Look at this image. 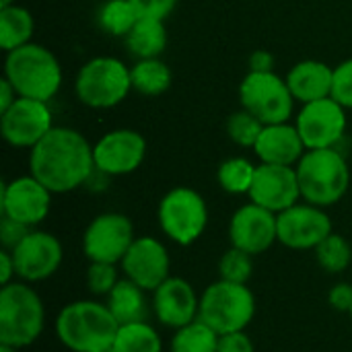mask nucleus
Masks as SVG:
<instances>
[{
    "instance_id": "10",
    "label": "nucleus",
    "mask_w": 352,
    "mask_h": 352,
    "mask_svg": "<svg viewBox=\"0 0 352 352\" xmlns=\"http://www.w3.org/2000/svg\"><path fill=\"white\" fill-rule=\"evenodd\" d=\"M134 225L122 212L95 217L82 233V252L89 262L120 264L134 243Z\"/></svg>"
},
{
    "instance_id": "33",
    "label": "nucleus",
    "mask_w": 352,
    "mask_h": 352,
    "mask_svg": "<svg viewBox=\"0 0 352 352\" xmlns=\"http://www.w3.org/2000/svg\"><path fill=\"white\" fill-rule=\"evenodd\" d=\"M254 256H250L243 250H237L231 245V250H227L221 260H219V274L221 280H229V283H237V285H248V280L254 274Z\"/></svg>"
},
{
    "instance_id": "40",
    "label": "nucleus",
    "mask_w": 352,
    "mask_h": 352,
    "mask_svg": "<svg viewBox=\"0 0 352 352\" xmlns=\"http://www.w3.org/2000/svg\"><path fill=\"white\" fill-rule=\"evenodd\" d=\"M248 62H250V72H272L274 70V56L268 50H256Z\"/></svg>"
},
{
    "instance_id": "21",
    "label": "nucleus",
    "mask_w": 352,
    "mask_h": 352,
    "mask_svg": "<svg viewBox=\"0 0 352 352\" xmlns=\"http://www.w3.org/2000/svg\"><path fill=\"white\" fill-rule=\"evenodd\" d=\"M307 146L297 130V126L285 124H268L264 126L254 153L262 163L268 165H291L295 167L305 155Z\"/></svg>"
},
{
    "instance_id": "14",
    "label": "nucleus",
    "mask_w": 352,
    "mask_h": 352,
    "mask_svg": "<svg viewBox=\"0 0 352 352\" xmlns=\"http://www.w3.org/2000/svg\"><path fill=\"white\" fill-rule=\"evenodd\" d=\"M144 157L146 138L130 128L111 130L93 146L95 169L103 175H128L142 165Z\"/></svg>"
},
{
    "instance_id": "27",
    "label": "nucleus",
    "mask_w": 352,
    "mask_h": 352,
    "mask_svg": "<svg viewBox=\"0 0 352 352\" xmlns=\"http://www.w3.org/2000/svg\"><path fill=\"white\" fill-rule=\"evenodd\" d=\"M113 352H163V340L148 322L124 324L118 328Z\"/></svg>"
},
{
    "instance_id": "37",
    "label": "nucleus",
    "mask_w": 352,
    "mask_h": 352,
    "mask_svg": "<svg viewBox=\"0 0 352 352\" xmlns=\"http://www.w3.org/2000/svg\"><path fill=\"white\" fill-rule=\"evenodd\" d=\"M29 231H31V227H27L23 223H16V221H12L8 217H2V221H0V243H2V250L12 252L27 237Z\"/></svg>"
},
{
    "instance_id": "25",
    "label": "nucleus",
    "mask_w": 352,
    "mask_h": 352,
    "mask_svg": "<svg viewBox=\"0 0 352 352\" xmlns=\"http://www.w3.org/2000/svg\"><path fill=\"white\" fill-rule=\"evenodd\" d=\"M35 31V19L25 8L14 4L0 8V47L4 52H12L21 45L31 43Z\"/></svg>"
},
{
    "instance_id": "36",
    "label": "nucleus",
    "mask_w": 352,
    "mask_h": 352,
    "mask_svg": "<svg viewBox=\"0 0 352 352\" xmlns=\"http://www.w3.org/2000/svg\"><path fill=\"white\" fill-rule=\"evenodd\" d=\"M140 19L165 21L177 6V0H130Z\"/></svg>"
},
{
    "instance_id": "20",
    "label": "nucleus",
    "mask_w": 352,
    "mask_h": 352,
    "mask_svg": "<svg viewBox=\"0 0 352 352\" xmlns=\"http://www.w3.org/2000/svg\"><path fill=\"white\" fill-rule=\"evenodd\" d=\"M200 299L194 287L179 276H169L153 291V311L165 328L179 330L198 320Z\"/></svg>"
},
{
    "instance_id": "12",
    "label": "nucleus",
    "mask_w": 352,
    "mask_h": 352,
    "mask_svg": "<svg viewBox=\"0 0 352 352\" xmlns=\"http://www.w3.org/2000/svg\"><path fill=\"white\" fill-rule=\"evenodd\" d=\"M297 130L309 148H336L346 132V107L336 99L303 103L297 113Z\"/></svg>"
},
{
    "instance_id": "31",
    "label": "nucleus",
    "mask_w": 352,
    "mask_h": 352,
    "mask_svg": "<svg viewBox=\"0 0 352 352\" xmlns=\"http://www.w3.org/2000/svg\"><path fill=\"white\" fill-rule=\"evenodd\" d=\"M314 252H316V260H318L320 268L330 274L344 272L352 262L351 243L338 233H330Z\"/></svg>"
},
{
    "instance_id": "2",
    "label": "nucleus",
    "mask_w": 352,
    "mask_h": 352,
    "mask_svg": "<svg viewBox=\"0 0 352 352\" xmlns=\"http://www.w3.org/2000/svg\"><path fill=\"white\" fill-rule=\"evenodd\" d=\"M120 324L107 303L72 301L56 318V336L72 352H101L111 349Z\"/></svg>"
},
{
    "instance_id": "4",
    "label": "nucleus",
    "mask_w": 352,
    "mask_h": 352,
    "mask_svg": "<svg viewBox=\"0 0 352 352\" xmlns=\"http://www.w3.org/2000/svg\"><path fill=\"white\" fill-rule=\"evenodd\" d=\"M295 167L301 198L314 206H334L349 192L351 169L338 148H309Z\"/></svg>"
},
{
    "instance_id": "32",
    "label": "nucleus",
    "mask_w": 352,
    "mask_h": 352,
    "mask_svg": "<svg viewBox=\"0 0 352 352\" xmlns=\"http://www.w3.org/2000/svg\"><path fill=\"white\" fill-rule=\"evenodd\" d=\"M262 130H264V124L254 113H250L243 107L239 111H235L229 118V122H227V134H229V138L235 144L245 146V148H254L256 146Z\"/></svg>"
},
{
    "instance_id": "44",
    "label": "nucleus",
    "mask_w": 352,
    "mask_h": 352,
    "mask_svg": "<svg viewBox=\"0 0 352 352\" xmlns=\"http://www.w3.org/2000/svg\"><path fill=\"white\" fill-rule=\"evenodd\" d=\"M8 4H14V0H0V8L2 6H8Z\"/></svg>"
},
{
    "instance_id": "22",
    "label": "nucleus",
    "mask_w": 352,
    "mask_h": 352,
    "mask_svg": "<svg viewBox=\"0 0 352 352\" xmlns=\"http://www.w3.org/2000/svg\"><path fill=\"white\" fill-rule=\"evenodd\" d=\"M285 78L289 82V89L295 101H299L301 105L332 97L334 68H330L326 62H320V60L297 62Z\"/></svg>"
},
{
    "instance_id": "18",
    "label": "nucleus",
    "mask_w": 352,
    "mask_h": 352,
    "mask_svg": "<svg viewBox=\"0 0 352 352\" xmlns=\"http://www.w3.org/2000/svg\"><path fill=\"white\" fill-rule=\"evenodd\" d=\"M120 264L126 278L146 293L157 291L171 276L169 252L165 243L155 237H136Z\"/></svg>"
},
{
    "instance_id": "24",
    "label": "nucleus",
    "mask_w": 352,
    "mask_h": 352,
    "mask_svg": "<svg viewBox=\"0 0 352 352\" xmlns=\"http://www.w3.org/2000/svg\"><path fill=\"white\" fill-rule=\"evenodd\" d=\"M128 52L136 60L161 58L167 47V29L165 21L159 19H138L132 31L124 37Z\"/></svg>"
},
{
    "instance_id": "26",
    "label": "nucleus",
    "mask_w": 352,
    "mask_h": 352,
    "mask_svg": "<svg viewBox=\"0 0 352 352\" xmlns=\"http://www.w3.org/2000/svg\"><path fill=\"white\" fill-rule=\"evenodd\" d=\"M130 74H132V89L144 97H159L173 82L171 68L161 58L136 60V64L130 68Z\"/></svg>"
},
{
    "instance_id": "3",
    "label": "nucleus",
    "mask_w": 352,
    "mask_h": 352,
    "mask_svg": "<svg viewBox=\"0 0 352 352\" xmlns=\"http://www.w3.org/2000/svg\"><path fill=\"white\" fill-rule=\"evenodd\" d=\"M4 78L10 80L19 97L50 103L62 87V66L47 47L31 41L6 52Z\"/></svg>"
},
{
    "instance_id": "7",
    "label": "nucleus",
    "mask_w": 352,
    "mask_h": 352,
    "mask_svg": "<svg viewBox=\"0 0 352 352\" xmlns=\"http://www.w3.org/2000/svg\"><path fill=\"white\" fill-rule=\"evenodd\" d=\"M76 97L82 105L93 109H109L120 105L132 91L130 66L111 56L89 60L74 80Z\"/></svg>"
},
{
    "instance_id": "43",
    "label": "nucleus",
    "mask_w": 352,
    "mask_h": 352,
    "mask_svg": "<svg viewBox=\"0 0 352 352\" xmlns=\"http://www.w3.org/2000/svg\"><path fill=\"white\" fill-rule=\"evenodd\" d=\"M0 352H19L16 349H10V346H2L0 344Z\"/></svg>"
},
{
    "instance_id": "29",
    "label": "nucleus",
    "mask_w": 352,
    "mask_h": 352,
    "mask_svg": "<svg viewBox=\"0 0 352 352\" xmlns=\"http://www.w3.org/2000/svg\"><path fill=\"white\" fill-rule=\"evenodd\" d=\"M138 19L130 0H105L97 10L99 27L113 37H126Z\"/></svg>"
},
{
    "instance_id": "42",
    "label": "nucleus",
    "mask_w": 352,
    "mask_h": 352,
    "mask_svg": "<svg viewBox=\"0 0 352 352\" xmlns=\"http://www.w3.org/2000/svg\"><path fill=\"white\" fill-rule=\"evenodd\" d=\"M16 99H19V95H16L14 87L10 85V80L8 78H2L0 80V113L6 111Z\"/></svg>"
},
{
    "instance_id": "46",
    "label": "nucleus",
    "mask_w": 352,
    "mask_h": 352,
    "mask_svg": "<svg viewBox=\"0 0 352 352\" xmlns=\"http://www.w3.org/2000/svg\"><path fill=\"white\" fill-rule=\"evenodd\" d=\"M351 318H352V307H351Z\"/></svg>"
},
{
    "instance_id": "28",
    "label": "nucleus",
    "mask_w": 352,
    "mask_h": 352,
    "mask_svg": "<svg viewBox=\"0 0 352 352\" xmlns=\"http://www.w3.org/2000/svg\"><path fill=\"white\" fill-rule=\"evenodd\" d=\"M219 334L206 326L202 320H194L192 324L175 330L171 338V352H217Z\"/></svg>"
},
{
    "instance_id": "19",
    "label": "nucleus",
    "mask_w": 352,
    "mask_h": 352,
    "mask_svg": "<svg viewBox=\"0 0 352 352\" xmlns=\"http://www.w3.org/2000/svg\"><path fill=\"white\" fill-rule=\"evenodd\" d=\"M229 239L233 248L250 256L268 252L278 241L276 214L254 202L237 208L229 223Z\"/></svg>"
},
{
    "instance_id": "17",
    "label": "nucleus",
    "mask_w": 352,
    "mask_h": 352,
    "mask_svg": "<svg viewBox=\"0 0 352 352\" xmlns=\"http://www.w3.org/2000/svg\"><path fill=\"white\" fill-rule=\"evenodd\" d=\"M248 196L254 204L274 214H280L283 210L295 206L301 198L297 167L260 163L256 167L254 184Z\"/></svg>"
},
{
    "instance_id": "16",
    "label": "nucleus",
    "mask_w": 352,
    "mask_h": 352,
    "mask_svg": "<svg viewBox=\"0 0 352 352\" xmlns=\"http://www.w3.org/2000/svg\"><path fill=\"white\" fill-rule=\"evenodd\" d=\"M16 276L23 283H41L54 276L62 264L64 252L56 235L31 229L27 237L10 252Z\"/></svg>"
},
{
    "instance_id": "23",
    "label": "nucleus",
    "mask_w": 352,
    "mask_h": 352,
    "mask_svg": "<svg viewBox=\"0 0 352 352\" xmlns=\"http://www.w3.org/2000/svg\"><path fill=\"white\" fill-rule=\"evenodd\" d=\"M144 293H146L144 289H140L128 278H122L113 287L105 303L120 326L148 320V301Z\"/></svg>"
},
{
    "instance_id": "13",
    "label": "nucleus",
    "mask_w": 352,
    "mask_h": 352,
    "mask_svg": "<svg viewBox=\"0 0 352 352\" xmlns=\"http://www.w3.org/2000/svg\"><path fill=\"white\" fill-rule=\"evenodd\" d=\"M52 128V109L45 101L19 97L0 113L2 138L16 148H33Z\"/></svg>"
},
{
    "instance_id": "8",
    "label": "nucleus",
    "mask_w": 352,
    "mask_h": 352,
    "mask_svg": "<svg viewBox=\"0 0 352 352\" xmlns=\"http://www.w3.org/2000/svg\"><path fill=\"white\" fill-rule=\"evenodd\" d=\"M157 219L161 231L173 243L188 248L202 237L208 225V206L196 190L179 186L161 198Z\"/></svg>"
},
{
    "instance_id": "30",
    "label": "nucleus",
    "mask_w": 352,
    "mask_h": 352,
    "mask_svg": "<svg viewBox=\"0 0 352 352\" xmlns=\"http://www.w3.org/2000/svg\"><path fill=\"white\" fill-rule=\"evenodd\" d=\"M256 167L250 159L245 157H231L227 161L221 163L219 171H217V179L219 186L227 192V194H250L252 184H254V175H256Z\"/></svg>"
},
{
    "instance_id": "34",
    "label": "nucleus",
    "mask_w": 352,
    "mask_h": 352,
    "mask_svg": "<svg viewBox=\"0 0 352 352\" xmlns=\"http://www.w3.org/2000/svg\"><path fill=\"white\" fill-rule=\"evenodd\" d=\"M120 283L118 276V264H105V262H91L87 270V287L91 295L95 297H107L113 287Z\"/></svg>"
},
{
    "instance_id": "45",
    "label": "nucleus",
    "mask_w": 352,
    "mask_h": 352,
    "mask_svg": "<svg viewBox=\"0 0 352 352\" xmlns=\"http://www.w3.org/2000/svg\"><path fill=\"white\" fill-rule=\"evenodd\" d=\"M101 352H113V349H107V351H101Z\"/></svg>"
},
{
    "instance_id": "15",
    "label": "nucleus",
    "mask_w": 352,
    "mask_h": 352,
    "mask_svg": "<svg viewBox=\"0 0 352 352\" xmlns=\"http://www.w3.org/2000/svg\"><path fill=\"white\" fill-rule=\"evenodd\" d=\"M52 192L31 173L4 182L0 190V212L16 223L35 227L50 214Z\"/></svg>"
},
{
    "instance_id": "5",
    "label": "nucleus",
    "mask_w": 352,
    "mask_h": 352,
    "mask_svg": "<svg viewBox=\"0 0 352 352\" xmlns=\"http://www.w3.org/2000/svg\"><path fill=\"white\" fill-rule=\"evenodd\" d=\"M45 309L41 297L27 283L0 289V344L10 349L31 346L43 332Z\"/></svg>"
},
{
    "instance_id": "35",
    "label": "nucleus",
    "mask_w": 352,
    "mask_h": 352,
    "mask_svg": "<svg viewBox=\"0 0 352 352\" xmlns=\"http://www.w3.org/2000/svg\"><path fill=\"white\" fill-rule=\"evenodd\" d=\"M332 99H336L342 107L352 109V58L340 62L334 68Z\"/></svg>"
},
{
    "instance_id": "11",
    "label": "nucleus",
    "mask_w": 352,
    "mask_h": 352,
    "mask_svg": "<svg viewBox=\"0 0 352 352\" xmlns=\"http://www.w3.org/2000/svg\"><path fill=\"white\" fill-rule=\"evenodd\" d=\"M276 229L278 241L285 248L297 252L316 250L330 233H334L330 214L309 202H297L295 206L276 214Z\"/></svg>"
},
{
    "instance_id": "1",
    "label": "nucleus",
    "mask_w": 352,
    "mask_h": 352,
    "mask_svg": "<svg viewBox=\"0 0 352 352\" xmlns=\"http://www.w3.org/2000/svg\"><path fill=\"white\" fill-rule=\"evenodd\" d=\"M95 169L93 146L74 128L54 126L29 155V173L52 194L85 186Z\"/></svg>"
},
{
    "instance_id": "41",
    "label": "nucleus",
    "mask_w": 352,
    "mask_h": 352,
    "mask_svg": "<svg viewBox=\"0 0 352 352\" xmlns=\"http://www.w3.org/2000/svg\"><path fill=\"white\" fill-rule=\"evenodd\" d=\"M16 276V268H14V260H12V254L8 250H2L0 252V283L2 287L14 283L12 278Z\"/></svg>"
},
{
    "instance_id": "39",
    "label": "nucleus",
    "mask_w": 352,
    "mask_h": 352,
    "mask_svg": "<svg viewBox=\"0 0 352 352\" xmlns=\"http://www.w3.org/2000/svg\"><path fill=\"white\" fill-rule=\"evenodd\" d=\"M328 301L330 305L336 309V311H344V314H351L352 307V285L349 283H338L330 289V295H328Z\"/></svg>"
},
{
    "instance_id": "6",
    "label": "nucleus",
    "mask_w": 352,
    "mask_h": 352,
    "mask_svg": "<svg viewBox=\"0 0 352 352\" xmlns=\"http://www.w3.org/2000/svg\"><path fill=\"white\" fill-rule=\"evenodd\" d=\"M256 316V297L248 285L217 280L200 295L198 320L210 326L219 336L245 332Z\"/></svg>"
},
{
    "instance_id": "38",
    "label": "nucleus",
    "mask_w": 352,
    "mask_h": 352,
    "mask_svg": "<svg viewBox=\"0 0 352 352\" xmlns=\"http://www.w3.org/2000/svg\"><path fill=\"white\" fill-rule=\"evenodd\" d=\"M217 352H256L252 338L245 332H233L219 336Z\"/></svg>"
},
{
    "instance_id": "9",
    "label": "nucleus",
    "mask_w": 352,
    "mask_h": 352,
    "mask_svg": "<svg viewBox=\"0 0 352 352\" xmlns=\"http://www.w3.org/2000/svg\"><path fill=\"white\" fill-rule=\"evenodd\" d=\"M241 107L254 113L264 126L285 124L295 109V97L287 78L272 72H248L239 85Z\"/></svg>"
}]
</instances>
